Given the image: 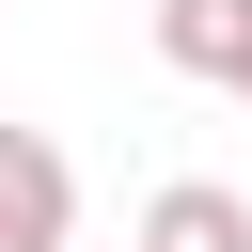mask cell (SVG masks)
I'll use <instances>...</instances> for the list:
<instances>
[{"instance_id": "1", "label": "cell", "mask_w": 252, "mask_h": 252, "mask_svg": "<svg viewBox=\"0 0 252 252\" xmlns=\"http://www.w3.org/2000/svg\"><path fill=\"white\" fill-rule=\"evenodd\" d=\"M79 236V173L47 126H0V252H63Z\"/></svg>"}, {"instance_id": "2", "label": "cell", "mask_w": 252, "mask_h": 252, "mask_svg": "<svg viewBox=\"0 0 252 252\" xmlns=\"http://www.w3.org/2000/svg\"><path fill=\"white\" fill-rule=\"evenodd\" d=\"M142 236H158V252H252V205L205 189V173H173V189L142 205Z\"/></svg>"}, {"instance_id": "3", "label": "cell", "mask_w": 252, "mask_h": 252, "mask_svg": "<svg viewBox=\"0 0 252 252\" xmlns=\"http://www.w3.org/2000/svg\"><path fill=\"white\" fill-rule=\"evenodd\" d=\"M236 47H252V0H158V63L236 79Z\"/></svg>"}, {"instance_id": "4", "label": "cell", "mask_w": 252, "mask_h": 252, "mask_svg": "<svg viewBox=\"0 0 252 252\" xmlns=\"http://www.w3.org/2000/svg\"><path fill=\"white\" fill-rule=\"evenodd\" d=\"M220 94H252V47H236V79H220Z\"/></svg>"}, {"instance_id": "5", "label": "cell", "mask_w": 252, "mask_h": 252, "mask_svg": "<svg viewBox=\"0 0 252 252\" xmlns=\"http://www.w3.org/2000/svg\"><path fill=\"white\" fill-rule=\"evenodd\" d=\"M126 252H158V236H126Z\"/></svg>"}]
</instances>
